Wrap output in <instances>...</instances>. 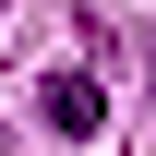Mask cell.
Listing matches in <instances>:
<instances>
[{"mask_svg": "<svg viewBox=\"0 0 156 156\" xmlns=\"http://www.w3.org/2000/svg\"><path fill=\"white\" fill-rule=\"evenodd\" d=\"M48 132H96V72H48Z\"/></svg>", "mask_w": 156, "mask_h": 156, "instance_id": "1", "label": "cell"}]
</instances>
